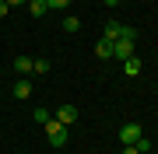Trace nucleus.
Listing matches in <instances>:
<instances>
[{
  "label": "nucleus",
  "mask_w": 158,
  "mask_h": 154,
  "mask_svg": "<svg viewBox=\"0 0 158 154\" xmlns=\"http://www.w3.org/2000/svg\"><path fill=\"white\" fill-rule=\"evenodd\" d=\"M46 140H49L53 147H63V144H67V126L56 123V119H49L46 123Z\"/></svg>",
  "instance_id": "nucleus-1"
},
{
  "label": "nucleus",
  "mask_w": 158,
  "mask_h": 154,
  "mask_svg": "<svg viewBox=\"0 0 158 154\" xmlns=\"http://www.w3.org/2000/svg\"><path fill=\"white\" fill-rule=\"evenodd\" d=\"M137 56V42L134 39H116L113 42V60H130Z\"/></svg>",
  "instance_id": "nucleus-2"
},
{
  "label": "nucleus",
  "mask_w": 158,
  "mask_h": 154,
  "mask_svg": "<svg viewBox=\"0 0 158 154\" xmlns=\"http://www.w3.org/2000/svg\"><path fill=\"white\" fill-rule=\"evenodd\" d=\"M141 137H144L141 123H123V126H119V140H123V147H127V144H137Z\"/></svg>",
  "instance_id": "nucleus-3"
},
{
  "label": "nucleus",
  "mask_w": 158,
  "mask_h": 154,
  "mask_svg": "<svg viewBox=\"0 0 158 154\" xmlns=\"http://www.w3.org/2000/svg\"><path fill=\"white\" fill-rule=\"evenodd\" d=\"M102 39H106V42L123 39V25H119V21H106V32H102Z\"/></svg>",
  "instance_id": "nucleus-4"
},
{
  "label": "nucleus",
  "mask_w": 158,
  "mask_h": 154,
  "mask_svg": "<svg viewBox=\"0 0 158 154\" xmlns=\"http://www.w3.org/2000/svg\"><path fill=\"white\" fill-rule=\"evenodd\" d=\"M74 119H77V109H74V105H60V109H56V123L70 126Z\"/></svg>",
  "instance_id": "nucleus-5"
},
{
  "label": "nucleus",
  "mask_w": 158,
  "mask_h": 154,
  "mask_svg": "<svg viewBox=\"0 0 158 154\" xmlns=\"http://www.w3.org/2000/svg\"><path fill=\"white\" fill-rule=\"evenodd\" d=\"M14 98H32V81L28 77L14 81Z\"/></svg>",
  "instance_id": "nucleus-6"
},
{
  "label": "nucleus",
  "mask_w": 158,
  "mask_h": 154,
  "mask_svg": "<svg viewBox=\"0 0 158 154\" xmlns=\"http://www.w3.org/2000/svg\"><path fill=\"white\" fill-rule=\"evenodd\" d=\"M95 56H98V60H113V42L98 39V42H95Z\"/></svg>",
  "instance_id": "nucleus-7"
},
{
  "label": "nucleus",
  "mask_w": 158,
  "mask_h": 154,
  "mask_svg": "<svg viewBox=\"0 0 158 154\" xmlns=\"http://www.w3.org/2000/svg\"><path fill=\"white\" fill-rule=\"evenodd\" d=\"M123 74H127V77L141 74V56H130V60H123Z\"/></svg>",
  "instance_id": "nucleus-8"
},
{
  "label": "nucleus",
  "mask_w": 158,
  "mask_h": 154,
  "mask_svg": "<svg viewBox=\"0 0 158 154\" xmlns=\"http://www.w3.org/2000/svg\"><path fill=\"white\" fill-rule=\"evenodd\" d=\"M32 67H35V60H28V56H18L14 60V70H18V74H32Z\"/></svg>",
  "instance_id": "nucleus-9"
},
{
  "label": "nucleus",
  "mask_w": 158,
  "mask_h": 154,
  "mask_svg": "<svg viewBox=\"0 0 158 154\" xmlns=\"http://www.w3.org/2000/svg\"><path fill=\"white\" fill-rule=\"evenodd\" d=\"M46 11H49V7H46V0H28V14H32V18H42Z\"/></svg>",
  "instance_id": "nucleus-10"
},
{
  "label": "nucleus",
  "mask_w": 158,
  "mask_h": 154,
  "mask_svg": "<svg viewBox=\"0 0 158 154\" xmlns=\"http://www.w3.org/2000/svg\"><path fill=\"white\" fill-rule=\"evenodd\" d=\"M77 28H81V18H74V14L63 18V32H77Z\"/></svg>",
  "instance_id": "nucleus-11"
},
{
  "label": "nucleus",
  "mask_w": 158,
  "mask_h": 154,
  "mask_svg": "<svg viewBox=\"0 0 158 154\" xmlns=\"http://www.w3.org/2000/svg\"><path fill=\"white\" fill-rule=\"evenodd\" d=\"M32 74H49V60H35V67H32Z\"/></svg>",
  "instance_id": "nucleus-12"
},
{
  "label": "nucleus",
  "mask_w": 158,
  "mask_h": 154,
  "mask_svg": "<svg viewBox=\"0 0 158 154\" xmlns=\"http://www.w3.org/2000/svg\"><path fill=\"white\" fill-rule=\"evenodd\" d=\"M32 116H35V123H39V126H46V123H49V112H46V109H35Z\"/></svg>",
  "instance_id": "nucleus-13"
},
{
  "label": "nucleus",
  "mask_w": 158,
  "mask_h": 154,
  "mask_svg": "<svg viewBox=\"0 0 158 154\" xmlns=\"http://www.w3.org/2000/svg\"><path fill=\"white\" fill-rule=\"evenodd\" d=\"M67 4H70V0H46V7H49V11H63Z\"/></svg>",
  "instance_id": "nucleus-14"
},
{
  "label": "nucleus",
  "mask_w": 158,
  "mask_h": 154,
  "mask_svg": "<svg viewBox=\"0 0 158 154\" xmlns=\"http://www.w3.org/2000/svg\"><path fill=\"white\" fill-rule=\"evenodd\" d=\"M123 39H134L137 42V28H134V25H123Z\"/></svg>",
  "instance_id": "nucleus-15"
},
{
  "label": "nucleus",
  "mask_w": 158,
  "mask_h": 154,
  "mask_svg": "<svg viewBox=\"0 0 158 154\" xmlns=\"http://www.w3.org/2000/svg\"><path fill=\"white\" fill-rule=\"evenodd\" d=\"M134 147H137V151H141V154H144V151H151V140H148V137H141V140H137V144H134Z\"/></svg>",
  "instance_id": "nucleus-16"
},
{
  "label": "nucleus",
  "mask_w": 158,
  "mask_h": 154,
  "mask_svg": "<svg viewBox=\"0 0 158 154\" xmlns=\"http://www.w3.org/2000/svg\"><path fill=\"white\" fill-rule=\"evenodd\" d=\"M28 0H7V7H25Z\"/></svg>",
  "instance_id": "nucleus-17"
},
{
  "label": "nucleus",
  "mask_w": 158,
  "mask_h": 154,
  "mask_svg": "<svg viewBox=\"0 0 158 154\" xmlns=\"http://www.w3.org/2000/svg\"><path fill=\"white\" fill-rule=\"evenodd\" d=\"M123 154H141V151H137L134 144H127V147H123Z\"/></svg>",
  "instance_id": "nucleus-18"
},
{
  "label": "nucleus",
  "mask_w": 158,
  "mask_h": 154,
  "mask_svg": "<svg viewBox=\"0 0 158 154\" xmlns=\"http://www.w3.org/2000/svg\"><path fill=\"white\" fill-rule=\"evenodd\" d=\"M7 11H11V7H7V0H0V18H4Z\"/></svg>",
  "instance_id": "nucleus-19"
}]
</instances>
